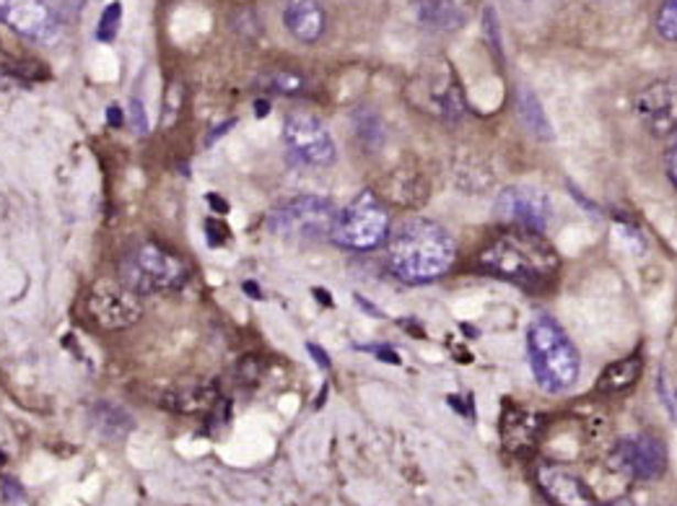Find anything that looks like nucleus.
Listing matches in <instances>:
<instances>
[{"instance_id": "cd10ccee", "label": "nucleus", "mask_w": 677, "mask_h": 506, "mask_svg": "<svg viewBox=\"0 0 677 506\" xmlns=\"http://www.w3.org/2000/svg\"><path fill=\"white\" fill-rule=\"evenodd\" d=\"M667 177L669 183H673L677 187V135H673V143H669L667 148Z\"/></svg>"}, {"instance_id": "72a5a7b5", "label": "nucleus", "mask_w": 677, "mask_h": 506, "mask_svg": "<svg viewBox=\"0 0 677 506\" xmlns=\"http://www.w3.org/2000/svg\"><path fill=\"white\" fill-rule=\"evenodd\" d=\"M206 200H208V206L214 208V213H221V216H223V213H229V202L218 198L216 193H208V195H206Z\"/></svg>"}, {"instance_id": "4be33fe9", "label": "nucleus", "mask_w": 677, "mask_h": 506, "mask_svg": "<svg viewBox=\"0 0 677 506\" xmlns=\"http://www.w3.org/2000/svg\"><path fill=\"white\" fill-rule=\"evenodd\" d=\"M654 26H657L662 40L677 42V0H662Z\"/></svg>"}, {"instance_id": "9b49d317", "label": "nucleus", "mask_w": 677, "mask_h": 506, "mask_svg": "<svg viewBox=\"0 0 677 506\" xmlns=\"http://www.w3.org/2000/svg\"><path fill=\"white\" fill-rule=\"evenodd\" d=\"M86 312L101 330H125L143 317L141 296L130 288H109L105 294H91Z\"/></svg>"}, {"instance_id": "6e6552de", "label": "nucleus", "mask_w": 677, "mask_h": 506, "mask_svg": "<svg viewBox=\"0 0 677 506\" xmlns=\"http://www.w3.org/2000/svg\"><path fill=\"white\" fill-rule=\"evenodd\" d=\"M496 216L509 227H520L529 231H543L553 221V206L548 195L537 187H506L496 198Z\"/></svg>"}, {"instance_id": "2eb2a0df", "label": "nucleus", "mask_w": 677, "mask_h": 506, "mask_svg": "<svg viewBox=\"0 0 677 506\" xmlns=\"http://www.w3.org/2000/svg\"><path fill=\"white\" fill-rule=\"evenodd\" d=\"M421 86H426V97L428 101H424L426 110L432 112L436 118L444 120H457L465 114V99L460 91V84L455 81V76H451V70H434V74L424 76L418 81Z\"/></svg>"}, {"instance_id": "20e7f679", "label": "nucleus", "mask_w": 677, "mask_h": 506, "mask_svg": "<svg viewBox=\"0 0 677 506\" xmlns=\"http://www.w3.org/2000/svg\"><path fill=\"white\" fill-rule=\"evenodd\" d=\"M118 276L138 296L166 294L190 280V265L159 242H141L120 257Z\"/></svg>"}, {"instance_id": "aec40b11", "label": "nucleus", "mask_w": 677, "mask_h": 506, "mask_svg": "<svg viewBox=\"0 0 677 506\" xmlns=\"http://www.w3.org/2000/svg\"><path fill=\"white\" fill-rule=\"evenodd\" d=\"M516 110H520V118L524 122V128L529 130V133L535 135V139L540 141H553V128L548 114H545L540 99L535 97L529 89H520L516 94Z\"/></svg>"}, {"instance_id": "6ab92c4d", "label": "nucleus", "mask_w": 677, "mask_h": 506, "mask_svg": "<svg viewBox=\"0 0 677 506\" xmlns=\"http://www.w3.org/2000/svg\"><path fill=\"white\" fill-rule=\"evenodd\" d=\"M91 424L97 426V431L101 433V437L120 439L133 429V416H130L125 408H120V405H114L109 400H99L91 408Z\"/></svg>"}, {"instance_id": "4468645a", "label": "nucleus", "mask_w": 677, "mask_h": 506, "mask_svg": "<svg viewBox=\"0 0 677 506\" xmlns=\"http://www.w3.org/2000/svg\"><path fill=\"white\" fill-rule=\"evenodd\" d=\"M545 429V418L540 414L524 408H506L501 416V442L504 450L512 454H529L540 442Z\"/></svg>"}, {"instance_id": "c9c22d12", "label": "nucleus", "mask_w": 677, "mask_h": 506, "mask_svg": "<svg viewBox=\"0 0 677 506\" xmlns=\"http://www.w3.org/2000/svg\"><path fill=\"white\" fill-rule=\"evenodd\" d=\"M254 107H258V118H265V114H267V112H271V105H267V101H265V99H260V101H258V105H254Z\"/></svg>"}, {"instance_id": "bb28decb", "label": "nucleus", "mask_w": 677, "mask_h": 506, "mask_svg": "<svg viewBox=\"0 0 677 506\" xmlns=\"http://www.w3.org/2000/svg\"><path fill=\"white\" fill-rule=\"evenodd\" d=\"M229 237H231V229L226 227L223 221H218V219L206 221V242L210 244V248H221V244L229 242Z\"/></svg>"}, {"instance_id": "f704fd0d", "label": "nucleus", "mask_w": 677, "mask_h": 506, "mask_svg": "<svg viewBox=\"0 0 677 506\" xmlns=\"http://www.w3.org/2000/svg\"><path fill=\"white\" fill-rule=\"evenodd\" d=\"M244 294H252V299H262V292L258 288V284H252V280H247V284H242Z\"/></svg>"}, {"instance_id": "0eeeda50", "label": "nucleus", "mask_w": 677, "mask_h": 506, "mask_svg": "<svg viewBox=\"0 0 677 506\" xmlns=\"http://www.w3.org/2000/svg\"><path fill=\"white\" fill-rule=\"evenodd\" d=\"M283 143L288 156L302 166H330L338 156L330 130L312 112L288 114L283 122Z\"/></svg>"}, {"instance_id": "5701e85b", "label": "nucleus", "mask_w": 677, "mask_h": 506, "mask_svg": "<svg viewBox=\"0 0 677 506\" xmlns=\"http://www.w3.org/2000/svg\"><path fill=\"white\" fill-rule=\"evenodd\" d=\"M120 21H122V6H120V3H109L107 9L101 11L97 37H99L101 42H112L114 37H118Z\"/></svg>"}, {"instance_id": "4c0bfd02", "label": "nucleus", "mask_w": 677, "mask_h": 506, "mask_svg": "<svg viewBox=\"0 0 677 506\" xmlns=\"http://www.w3.org/2000/svg\"><path fill=\"white\" fill-rule=\"evenodd\" d=\"M602 506H636L631 502V498H615V502H608V504H602Z\"/></svg>"}, {"instance_id": "f8f14e48", "label": "nucleus", "mask_w": 677, "mask_h": 506, "mask_svg": "<svg viewBox=\"0 0 677 506\" xmlns=\"http://www.w3.org/2000/svg\"><path fill=\"white\" fill-rule=\"evenodd\" d=\"M0 19L17 29L21 37L34 42L53 40L61 29V21L50 11L45 0H3L0 3Z\"/></svg>"}, {"instance_id": "9d476101", "label": "nucleus", "mask_w": 677, "mask_h": 506, "mask_svg": "<svg viewBox=\"0 0 677 506\" xmlns=\"http://www.w3.org/2000/svg\"><path fill=\"white\" fill-rule=\"evenodd\" d=\"M615 462L636 481H654L667 468V447L652 433H636L615 447Z\"/></svg>"}, {"instance_id": "1a4fd4ad", "label": "nucleus", "mask_w": 677, "mask_h": 506, "mask_svg": "<svg viewBox=\"0 0 677 506\" xmlns=\"http://www.w3.org/2000/svg\"><path fill=\"white\" fill-rule=\"evenodd\" d=\"M636 114L642 125L657 139L677 135V76L646 86L636 97Z\"/></svg>"}, {"instance_id": "423d86ee", "label": "nucleus", "mask_w": 677, "mask_h": 506, "mask_svg": "<svg viewBox=\"0 0 677 506\" xmlns=\"http://www.w3.org/2000/svg\"><path fill=\"white\" fill-rule=\"evenodd\" d=\"M338 208L323 195H298L267 216V229L283 240L323 242L332 237Z\"/></svg>"}, {"instance_id": "ddd939ff", "label": "nucleus", "mask_w": 677, "mask_h": 506, "mask_svg": "<svg viewBox=\"0 0 677 506\" xmlns=\"http://www.w3.org/2000/svg\"><path fill=\"white\" fill-rule=\"evenodd\" d=\"M535 481L550 504L556 506H597L592 488L577 473L558 462H540L535 468Z\"/></svg>"}, {"instance_id": "393cba45", "label": "nucleus", "mask_w": 677, "mask_h": 506, "mask_svg": "<svg viewBox=\"0 0 677 506\" xmlns=\"http://www.w3.org/2000/svg\"><path fill=\"white\" fill-rule=\"evenodd\" d=\"M50 6V11L55 13V19L61 21V24H73L78 16H81L86 0H45Z\"/></svg>"}, {"instance_id": "a211bd4d", "label": "nucleus", "mask_w": 677, "mask_h": 506, "mask_svg": "<svg viewBox=\"0 0 677 506\" xmlns=\"http://www.w3.org/2000/svg\"><path fill=\"white\" fill-rule=\"evenodd\" d=\"M218 400V389L216 385H190L185 389H177V393H172L166 397V405L174 410H179V414H206V410H214Z\"/></svg>"}, {"instance_id": "7ed1b4c3", "label": "nucleus", "mask_w": 677, "mask_h": 506, "mask_svg": "<svg viewBox=\"0 0 677 506\" xmlns=\"http://www.w3.org/2000/svg\"><path fill=\"white\" fill-rule=\"evenodd\" d=\"M527 356L537 385L545 393H566L577 385L581 359L566 330L548 315H537L527 328Z\"/></svg>"}, {"instance_id": "b1692460", "label": "nucleus", "mask_w": 677, "mask_h": 506, "mask_svg": "<svg viewBox=\"0 0 677 506\" xmlns=\"http://www.w3.org/2000/svg\"><path fill=\"white\" fill-rule=\"evenodd\" d=\"M267 84H271L273 91L286 94V97H296V94H304L307 89V81H304L302 76L288 74V70H281V74H273L267 78Z\"/></svg>"}, {"instance_id": "f3484780", "label": "nucleus", "mask_w": 677, "mask_h": 506, "mask_svg": "<svg viewBox=\"0 0 677 506\" xmlns=\"http://www.w3.org/2000/svg\"><path fill=\"white\" fill-rule=\"evenodd\" d=\"M642 369H644L642 356H625L621 361H615V364H610L605 372L600 374L594 389L600 395L625 393V389H631L638 382V377H642Z\"/></svg>"}, {"instance_id": "473e14b6", "label": "nucleus", "mask_w": 677, "mask_h": 506, "mask_svg": "<svg viewBox=\"0 0 677 506\" xmlns=\"http://www.w3.org/2000/svg\"><path fill=\"white\" fill-rule=\"evenodd\" d=\"M307 351L312 353V356H315V361H317V366L319 369H330V356H327V353L319 349V345H315V343H309L307 345Z\"/></svg>"}, {"instance_id": "a878e982", "label": "nucleus", "mask_w": 677, "mask_h": 506, "mask_svg": "<svg viewBox=\"0 0 677 506\" xmlns=\"http://www.w3.org/2000/svg\"><path fill=\"white\" fill-rule=\"evenodd\" d=\"M128 118H130V125H133V130L138 135H149L151 133V125H149V114H145V105L138 97L130 99L128 105Z\"/></svg>"}, {"instance_id": "f257e3e1", "label": "nucleus", "mask_w": 677, "mask_h": 506, "mask_svg": "<svg viewBox=\"0 0 677 506\" xmlns=\"http://www.w3.org/2000/svg\"><path fill=\"white\" fill-rule=\"evenodd\" d=\"M478 267L485 276L506 280L527 292H545L558 278L560 257L540 231L509 227L504 234L480 250Z\"/></svg>"}, {"instance_id": "f03ea898", "label": "nucleus", "mask_w": 677, "mask_h": 506, "mask_svg": "<svg viewBox=\"0 0 677 506\" xmlns=\"http://www.w3.org/2000/svg\"><path fill=\"white\" fill-rule=\"evenodd\" d=\"M457 260V242L441 223L432 219H405L390 231L387 267L407 286H426L447 276Z\"/></svg>"}, {"instance_id": "2f4dec72", "label": "nucleus", "mask_w": 677, "mask_h": 506, "mask_svg": "<svg viewBox=\"0 0 677 506\" xmlns=\"http://www.w3.org/2000/svg\"><path fill=\"white\" fill-rule=\"evenodd\" d=\"M107 122H109V125H112V128H122V125H125V114H122V110H120L118 105H112V107H109V110H107Z\"/></svg>"}, {"instance_id": "c85d7f7f", "label": "nucleus", "mask_w": 677, "mask_h": 506, "mask_svg": "<svg viewBox=\"0 0 677 506\" xmlns=\"http://www.w3.org/2000/svg\"><path fill=\"white\" fill-rule=\"evenodd\" d=\"M3 496H6V502L17 504V502H21V498H24V491H21V488L17 486V481L6 479V481H3Z\"/></svg>"}, {"instance_id": "dca6fc26", "label": "nucleus", "mask_w": 677, "mask_h": 506, "mask_svg": "<svg viewBox=\"0 0 677 506\" xmlns=\"http://www.w3.org/2000/svg\"><path fill=\"white\" fill-rule=\"evenodd\" d=\"M283 24L304 45H315L323 40L327 29V13L319 0H286L283 6Z\"/></svg>"}, {"instance_id": "39448f33", "label": "nucleus", "mask_w": 677, "mask_h": 506, "mask_svg": "<svg viewBox=\"0 0 677 506\" xmlns=\"http://www.w3.org/2000/svg\"><path fill=\"white\" fill-rule=\"evenodd\" d=\"M330 240L351 252L380 250L390 240V211L382 198L371 190H361L338 211Z\"/></svg>"}, {"instance_id": "c756f323", "label": "nucleus", "mask_w": 677, "mask_h": 506, "mask_svg": "<svg viewBox=\"0 0 677 506\" xmlns=\"http://www.w3.org/2000/svg\"><path fill=\"white\" fill-rule=\"evenodd\" d=\"M363 351H371L380 356V361H390V364H400V356L392 349H382V345H363Z\"/></svg>"}, {"instance_id": "58836bf2", "label": "nucleus", "mask_w": 677, "mask_h": 506, "mask_svg": "<svg viewBox=\"0 0 677 506\" xmlns=\"http://www.w3.org/2000/svg\"><path fill=\"white\" fill-rule=\"evenodd\" d=\"M3 460H6V458H3V454H0V465H3Z\"/></svg>"}, {"instance_id": "412c9836", "label": "nucleus", "mask_w": 677, "mask_h": 506, "mask_svg": "<svg viewBox=\"0 0 677 506\" xmlns=\"http://www.w3.org/2000/svg\"><path fill=\"white\" fill-rule=\"evenodd\" d=\"M421 21L428 24L432 29H457V24L462 21V13L457 11L455 3L449 0H424L418 6Z\"/></svg>"}, {"instance_id": "e433bc0d", "label": "nucleus", "mask_w": 677, "mask_h": 506, "mask_svg": "<svg viewBox=\"0 0 677 506\" xmlns=\"http://www.w3.org/2000/svg\"><path fill=\"white\" fill-rule=\"evenodd\" d=\"M315 294H317V299H319V301H323V304H327V307H330V304H332V299H330V294H327V292H323V288H315Z\"/></svg>"}, {"instance_id": "7c9ffc66", "label": "nucleus", "mask_w": 677, "mask_h": 506, "mask_svg": "<svg viewBox=\"0 0 677 506\" xmlns=\"http://www.w3.org/2000/svg\"><path fill=\"white\" fill-rule=\"evenodd\" d=\"M234 125H237V120H226V122H221V125H216V128H214V133H210L208 139H206L208 146H214V143H216L218 139H223V135L229 133V130L234 128Z\"/></svg>"}]
</instances>
